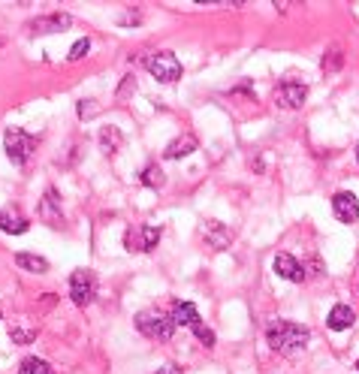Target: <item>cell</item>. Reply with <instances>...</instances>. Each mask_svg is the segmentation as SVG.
I'll return each mask as SVG.
<instances>
[{"label": "cell", "mask_w": 359, "mask_h": 374, "mask_svg": "<svg viewBox=\"0 0 359 374\" xmlns=\"http://www.w3.org/2000/svg\"><path fill=\"white\" fill-rule=\"evenodd\" d=\"M266 341L275 353H296L311 341L308 326H299L293 320H275V323L266 329Z\"/></svg>", "instance_id": "1"}, {"label": "cell", "mask_w": 359, "mask_h": 374, "mask_svg": "<svg viewBox=\"0 0 359 374\" xmlns=\"http://www.w3.org/2000/svg\"><path fill=\"white\" fill-rule=\"evenodd\" d=\"M136 329H139L145 338H154V341H170L175 332V323L170 314H163L160 308H145L136 314Z\"/></svg>", "instance_id": "2"}, {"label": "cell", "mask_w": 359, "mask_h": 374, "mask_svg": "<svg viewBox=\"0 0 359 374\" xmlns=\"http://www.w3.org/2000/svg\"><path fill=\"white\" fill-rule=\"evenodd\" d=\"M34 148H36V139L30 133H25L21 127H10L3 133V151L15 166H25L30 154H34Z\"/></svg>", "instance_id": "3"}, {"label": "cell", "mask_w": 359, "mask_h": 374, "mask_svg": "<svg viewBox=\"0 0 359 374\" xmlns=\"http://www.w3.org/2000/svg\"><path fill=\"white\" fill-rule=\"evenodd\" d=\"M145 70L154 75L157 82H178L181 79V60L172 51H154V55L145 58Z\"/></svg>", "instance_id": "4"}, {"label": "cell", "mask_w": 359, "mask_h": 374, "mask_svg": "<svg viewBox=\"0 0 359 374\" xmlns=\"http://www.w3.org/2000/svg\"><path fill=\"white\" fill-rule=\"evenodd\" d=\"M70 296L79 308H88L97 299V274L91 269H76L70 274Z\"/></svg>", "instance_id": "5"}, {"label": "cell", "mask_w": 359, "mask_h": 374, "mask_svg": "<svg viewBox=\"0 0 359 374\" xmlns=\"http://www.w3.org/2000/svg\"><path fill=\"white\" fill-rule=\"evenodd\" d=\"M160 242V226H136V230H127L124 233V248L130 254H148L154 250Z\"/></svg>", "instance_id": "6"}, {"label": "cell", "mask_w": 359, "mask_h": 374, "mask_svg": "<svg viewBox=\"0 0 359 374\" xmlns=\"http://www.w3.org/2000/svg\"><path fill=\"white\" fill-rule=\"evenodd\" d=\"M305 100H308V88H305L302 82H281V85L275 88V103H278L281 109H299Z\"/></svg>", "instance_id": "7"}, {"label": "cell", "mask_w": 359, "mask_h": 374, "mask_svg": "<svg viewBox=\"0 0 359 374\" xmlns=\"http://www.w3.org/2000/svg\"><path fill=\"white\" fill-rule=\"evenodd\" d=\"M332 211L341 224H356L359 220V200L354 194H347V190H341V194L332 196Z\"/></svg>", "instance_id": "8"}, {"label": "cell", "mask_w": 359, "mask_h": 374, "mask_svg": "<svg viewBox=\"0 0 359 374\" xmlns=\"http://www.w3.org/2000/svg\"><path fill=\"white\" fill-rule=\"evenodd\" d=\"M272 269H275V274H278V278L293 281V284H302V281H305V269L299 266V259L290 257V254H275Z\"/></svg>", "instance_id": "9"}, {"label": "cell", "mask_w": 359, "mask_h": 374, "mask_svg": "<svg viewBox=\"0 0 359 374\" xmlns=\"http://www.w3.org/2000/svg\"><path fill=\"white\" fill-rule=\"evenodd\" d=\"M0 230L10 235H21L30 230V220L21 215L19 205H6V209H0Z\"/></svg>", "instance_id": "10"}, {"label": "cell", "mask_w": 359, "mask_h": 374, "mask_svg": "<svg viewBox=\"0 0 359 374\" xmlns=\"http://www.w3.org/2000/svg\"><path fill=\"white\" fill-rule=\"evenodd\" d=\"M40 220L49 226H60L64 224V211H60V200H58V190L49 187L40 202Z\"/></svg>", "instance_id": "11"}, {"label": "cell", "mask_w": 359, "mask_h": 374, "mask_svg": "<svg viewBox=\"0 0 359 374\" xmlns=\"http://www.w3.org/2000/svg\"><path fill=\"white\" fill-rule=\"evenodd\" d=\"M202 239L209 242L215 250H227L230 248V242H233V233L227 230L220 220H205L202 224Z\"/></svg>", "instance_id": "12"}, {"label": "cell", "mask_w": 359, "mask_h": 374, "mask_svg": "<svg viewBox=\"0 0 359 374\" xmlns=\"http://www.w3.org/2000/svg\"><path fill=\"white\" fill-rule=\"evenodd\" d=\"M70 25H73V19L67 12H51V15H43V19L30 21L27 27L34 30V34H58V30H64Z\"/></svg>", "instance_id": "13"}, {"label": "cell", "mask_w": 359, "mask_h": 374, "mask_svg": "<svg viewBox=\"0 0 359 374\" xmlns=\"http://www.w3.org/2000/svg\"><path fill=\"white\" fill-rule=\"evenodd\" d=\"M172 323L175 326H187V329H194L196 323H200V311H196L194 302H172V311H170Z\"/></svg>", "instance_id": "14"}, {"label": "cell", "mask_w": 359, "mask_h": 374, "mask_svg": "<svg viewBox=\"0 0 359 374\" xmlns=\"http://www.w3.org/2000/svg\"><path fill=\"white\" fill-rule=\"evenodd\" d=\"M354 320H356V314H354L350 305H335V308L329 311V317H326V326H329L332 332H345V329L354 326Z\"/></svg>", "instance_id": "15"}, {"label": "cell", "mask_w": 359, "mask_h": 374, "mask_svg": "<svg viewBox=\"0 0 359 374\" xmlns=\"http://www.w3.org/2000/svg\"><path fill=\"white\" fill-rule=\"evenodd\" d=\"M97 142H100V151L103 154H115V151H121V145H124V133H121L118 127H103L100 136H97Z\"/></svg>", "instance_id": "16"}, {"label": "cell", "mask_w": 359, "mask_h": 374, "mask_svg": "<svg viewBox=\"0 0 359 374\" xmlns=\"http://www.w3.org/2000/svg\"><path fill=\"white\" fill-rule=\"evenodd\" d=\"M194 151H196V139H194V136H178L175 142L166 145L163 157H166V160H181V157L194 154Z\"/></svg>", "instance_id": "17"}, {"label": "cell", "mask_w": 359, "mask_h": 374, "mask_svg": "<svg viewBox=\"0 0 359 374\" xmlns=\"http://www.w3.org/2000/svg\"><path fill=\"white\" fill-rule=\"evenodd\" d=\"M15 266L19 269H25V272H34V274H45L49 272V259L40 257V254H15Z\"/></svg>", "instance_id": "18"}, {"label": "cell", "mask_w": 359, "mask_h": 374, "mask_svg": "<svg viewBox=\"0 0 359 374\" xmlns=\"http://www.w3.org/2000/svg\"><path fill=\"white\" fill-rule=\"evenodd\" d=\"M142 185H145V187H154V190H160V187L166 185V175H163V170H160V166H154V163H151V166H145V170H142Z\"/></svg>", "instance_id": "19"}, {"label": "cell", "mask_w": 359, "mask_h": 374, "mask_svg": "<svg viewBox=\"0 0 359 374\" xmlns=\"http://www.w3.org/2000/svg\"><path fill=\"white\" fill-rule=\"evenodd\" d=\"M341 64H345V55H341V45H332V49L323 55V60H320L323 73H335V70H341Z\"/></svg>", "instance_id": "20"}, {"label": "cell", "mask_w": 359, "mask_h": 374, "mask_svg": "<svg viewBox=\"0 0 359 374\" xmlns=\"http://www.w3.org/2000/svg\"><path fill=\"white\" fill-rule=\"evenodd\" d=\"M10 338L15 341V344H30V341L36 338V326H21V323H15L12 329H10Z\"/></svg>", "instance_id": "21"}, {"label": "cell", "mask_w": 359, "mask_h": 374, "mask_svg": "<svg viewBox=\"0 0 359 374\" xmlns=\"http://www.w3.org/2000/svg\"><path fill=\"white\" fill-rule=\"evenodd\" d=\"M19 374H51V365L45 360H36V356H27V360L21 362Z\"/></svg>", "instance_id": "22"}, {"label": "cell", "mask_w": 359, "mask_h": 374, "mask_svg": "<svg viewBox=\"0 0 359 374\" xmlns=\"http://www.w3.org/2000/svg\"><path fill=\"white\" fill-rule=\"evenodd\" d=\"M91 51V40L88 36H82V40H76L73 43V49H70V60H82Z\"/></svg>", "instance_id": "23"}, {"label": "cell", "mask_w": 359, "mask_h": 374, "mask_svg": "<svg viewBox=\"0 0 359 374\" xmlns=\"http://www.w3.org/2000/svg\"><path fill=\"white\" fill-rule=\"evenodd\" d=\"M194 335H196V338H200V341H202V344H205V347H215V332H211V329H209V326L196 323V326H194Z\"/></svg>", "instance_id": "24"}, {"label": "cell", "mask_w": 359, "mask_h": 374, "mask_svg": "<svg viewBox=\"0 0 359 374\" xmlns=\"http://www.w3.org/2000/svg\"><path fill=\"white\" fill-rule=\"evenodd\" d=\"M94 115H97V103L94 100H79V118L88 121V118H94Z\"/></svg>", "instance_id": "25"}, {"label": "cell", "mask_w": 359, "mask_h": 374, "mask_svg": "<svg viewBox=\"0 0 359 374\" xmlns=\"http://www.w3.org/2000/svg\"><path fill=\"white\" fill-rule=\"evenodd\" d=\"M133 91H136V75H124V82H121V88H118V100H124Z\"/></svg>", "instance_id": "26"}, {"label": "cell", "mask_w": 359, "mask_h": 374, "mask_svg": "<svg viewBox=\"0 0 359 374\" xmlns=\"http://www.w3.org/2000/svg\"><path fill=\"white\" fill-rule=\"evenodd\" d=\"M157 374H185V371L178 365H163V369H157Z\"/></svg>", "instance_id": "27"}, {"label": "cell", "mask_w": 359, "mask_h": 374, "mask_svg": "<svg viewBox=\"0 0 359 374\" xmlns=\"http://www.w3.org/2000/svg\"><path fill=\"white\" fill-rule=\"evenodd\" d=\"M356 163H359V142H356Z\"/></svg>", "instance_id": "28"}, {"label": "cell", "mask_w": 359, "mask_h": 374, "mask_svg": "<svg viewBox=\"0 0 359 374\" xmlns=\"http://www.w3.org/2000/svg\"><path fill=\"white\" fill-rule=\"evenodd\" d=\"M356 371H359V362H356Z\"/></svg>", "instance_id": "29"}, {"label": "cell", "mask_w": 359, "mask_h": 374, "mask_svg": "<svg viewBox=\"0 0 359 374\" xmlns=\"http://www.w3.org/2000/svg\"><path fill=\"white\" fill-rule=\"evenodd\" d=\"M0 320H3V314H0Z\"/></svg>", "instance_id": "30"}]
</instances>
